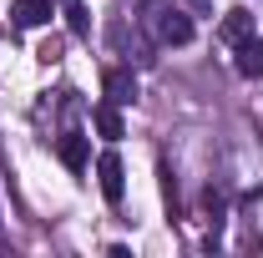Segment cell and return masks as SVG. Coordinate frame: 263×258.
<instances>
[{
  "instance_id": "1",
  "label": "cell",
  "mask_w": 263,
  "mask_h": 258,
  "mask_svg": "<svg viewBox=\"0 0 263 258\" xmlns=\"http://www.w3.org/2000/svg\"><path fill=\"white\" fill-rule=\"evenodd\" d=\"M147 26H152V35H157V46H187V41H193V21H187V10L162 5V0L147 5Z\"/></svg>"
},
{
  "instance_id": "2",
  "label": "cell",
  "mask_w": 263,
  "mask_h": 258,
  "mask_svg": "<svg viewBox=\"0 0 263 258\" xmlns=\"http://www.w3.org/2000/svg\"><path fill=\"white\" fill-rule=\"evenodd\" d=\"M97 182H101V193H106V202H122L127 197V172H122V157L117 152H101L97 157Z\"/></svg>"
},
{
  "instance_id": "3",
  "label": "cell",
  "mask_w": 263,
  "mask_h": 258,
  "mask_svg": "<svg viewBox=\"0 0 263 258\" xmlns=\"http://www.w3.org/2000/svg\"><path fill=\"white\" fill-rule=\"evenodd\" d=\"M101 91H106V101H117V106H132V101H137V76H132V66H111V71L101 76Z\"/></svg>"
},
{
  "instance_id": "4",
  "label": "cell",
  "mask_w": 263,
  "mask_h": 258,
  "mask_svg": "<svg viewBox=\"0 0 263 258\" xmlns=\"http://www.w3.org/2000/svg\"><path fill=\"white\" fill-rule=\"evenodd\" d=\"M51 15H56V5H51V0H15V5H10V21H15V26H26V31L46 26Z\"/></svg>"
},
{
  "instance_id": "5",
  "label": "cell",
  "mask_w": 263,
  "mask_h": 258,
  "mask_svg": "<svg viewBox=\"0 0 263 258\" xmlns=\"http://www.w3.org/2000/svg\"><path fill=\"white\" fill-rule=\"evenodd\" d=\"M56 157H61L71 172H86V162H91V147H86V137H81V132H66L61 142H56Z\"/></svg>"
},
{
  "instance_id": "6",
  "label": "cell",
  "mask_w": 263,
  "mask_h": 258,
  "mask_svg": "<svg viewBox=\"0 0 263 258\" xmlns=\"http://www.w3.org/2000/svg\"><path fill=\"white\" fill-rule=\"evenodd\" d=\"M238 71H243V76H263V35L238 41Z\"/></svg>"
},
{
  "instance_id": "7",
  "label": "cell",
  "mask_w": 263,
  "mask_h": 258,
  "mask_svg": "<svg viewBox=\"0 0 263 258\" xmlns=\"http://www.w3.org/2000/svg\"><path fill=\"white\" fill-rule=\"evenodd\" d=\"M248 35H258L253 31V10H228V15H223V41L238 46V41H248Z\"/></svg>"
},
{
  "instance_id": "8",
  "label": "cell",
  "mask_w": 263,
  "mask_h": 258,
  "mask_svg": "<svg viewBox=\"0 0 263 258\" xmlns=\"http://www.w3.org/2000/svg\"><path fill=\"white\" fill-rule=\"evenodd\" d=\"M91 122H97V132L106 137V142H117V137H122V112H117V101L91 106Z\"/></svg>"
},
{
  "instance_id": "9",
  "label": "cell",
  "mask_w": 263,
  "mask_h": 258,
  "mask_svg": "<svg viewBox=\"0 0 263 258\" xmlns=\"http://www.w3.org/2000/svg\"><path fill=\"white\" fill-rule=\"evenodd\" d=\"M66 5V26H71V35H91V15H86V5L81 0H61Z\"/></svg>"
}]
</instances>
